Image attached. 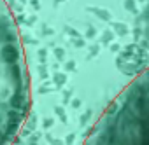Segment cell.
<instances>
[{"label":"cell","instance_id":"7a4b0ae2","mask_svg":"<svg viewBox=\"0 0 149 145\" xmlns=\"http://www.w3.org/2000/svg\"><path fill=\"white\" fill-rule=\"evenodd\" d=\"M84 145H149V68L114 98Z\"/></svg>","mask_w":149,"mask_h":145},{"label":"cell","instance_id":"6da1fadb","mask_svg":"<svg viewBox=\"0 0 149 145\" xmlns=\"http://www.w3.org/2000/svg\"><path fill=\"white\" fill-rule=\"evenodd\" d=\"M30 108V79L14 16L0 0V145H11Z\"/></svg>","mask_w":149,"mask_h":145}]
</instances>
